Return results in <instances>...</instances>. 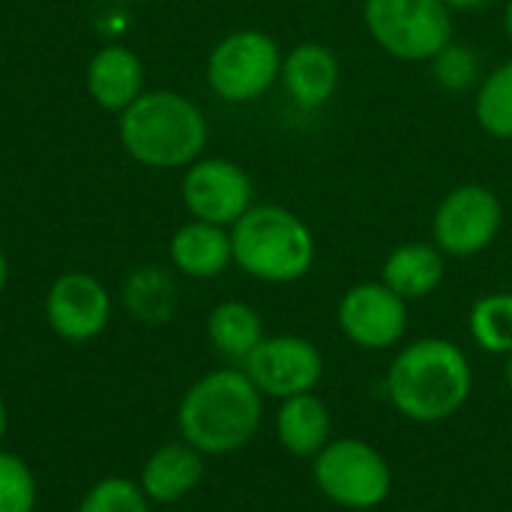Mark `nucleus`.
<instances>
[{"mask_svg":"<svg viewBox=\"0 0 512 512\" xmlns=\"http://www.w3.org/2000/svg\"><path fill=\"white\" fill-rule=\"evenodd\" d=\"M249 381L264 399H291L300 393H315L324 378L321 348L303 336H264L261 345L240 363Z\"/></svg>","mask_w":512,"mask_h":512,"instance_id":"9","label":"nucleus"},{"mask_svg":"<svg viewBox=\"0 0 512 512\" xmlns=\"http://www.w3.org/2000/svg\"><path fill=\"white\" fill-rule=\"evenodd\" d=\"M504 381H507V387L512 390V354L504 357Z\"/></svg>","mask_w":512,"mask_h":512,"instance_id":"30","label":"nucleus"},{"mask_svg":"<svg viewBox=\"0 0 512 512\" xmlns=\"http://www.w3.org/2000/svg\"><path fill=\"white\" fill-rule=\"evenodd\" d=\"M6 282H9V261H6V252L0 249V294L6 291Z\"/></svg>","mask_w":512,"mask_h":512,"instance_id":"27","label":"nucleus"},{"mask_svg":"<svg viewBox=\"0 0 512 512\" xmlns=\"http://www.w3.org/2000/svg\"><path fill=\"white\" fill-rule=\"evenodd\" d=\"M45 321L63 342H90L102 336L111 321V294L90 273H63L45 294Z\"/></svg>","mask_w":512,"mask_h":512,"instance_id":"12","label":"nucleus"},{"mask_svg":"<svg viewBox=\"0 0 512 512\" xmlns=\"http://www.w3.org/2000/svg\"><path fill=\"white\" fill-rule=\"evenodd\" d=\"M6 426H9V414H6V402L0 396V441L6 438Z\"/></svg>","mask_w":512,"mask_h":512,"instance_id":"29","label":"nucleus"},{"mask_svg":"<svg viewBox=\"0 0 512 512\" xmlns=\"http://www.w3.org/2000/svg\"><path fill=\"white\" fill-rule=\"evenodd\" d=\"M309 468L318 492L342 510H375L393 492L390 462L363 438H330Z\"/></svg>","mask_w":512,"mask_h":512,"instance_id":"6","label":"nucleus"},{"mask_svg":"<svg viewBox=\"0 0 512 512\" xmlns=\"http://www.w3.org/2000/svg\"><path fill=\"white\" fill-rule=\"evenodd\" d=\"M288 99L300 111H318L324 108L339 84H342V63L339 54L315 39L297 42L291 51L282 57V75H279Z\"/></svg>","mask_w":512,"mask_h":512,"instance_id":"13","label":"nucleus"},{"mask_svg":"<svg viewBox=\"0 0 512 512\" xmlns=\"http://www.w3.org/2000/svg\"><path fill=\"white\" fill-rule=\"evenodd\" d=\"M453 12H477L483 6H489L492 0H444Z\"/></svg>","mask_w":512,"mask_h":512,"instance_id":"26","label":"nucleus"},{"mask_svg":"<svg viewBox=\"0 0 512 512\" xmlns=\"http://www.w3.org/2000/svg\"><path fill=\"white\" fill-rule=\"evenodd\" d=\"M447 276V255L435 243L411 240L396 246L381 267V282L393 288L402 300L432 297Z\"/></svg>","mask_w":512,"mask_h":512,"instance_id":"17","label":"nucleus"},{"mask_svg":"<svg viewBox=\"0 0 512 512\" xmlns=\"http://www.w3.org/2000/svg\"><path fill=\"white\" fill-rule=\"evenodd\" d=\"M504 33L512 42V0H507V6H504Z\"/></svg>","mask_w":512,"mask_h":512,"instance_id":"28","label":"nucleus"},{"mask_svg":"<svg viewBox=\"0 0 512 512\" xmlns=\"http://www.w3.org/2000/svg\"><path fill=\"white\" fill-rule=\"evenodd\" d=\"M123 150L144 168H189L204 156L210 126L198 102L177 90H144L117 120Z\"/></svg>","mask_w":512,"mask_h":512,"instance_id":"3","label":"nucleus"},{"mask_svg":"<svg viewBox=\"0 0 512 512\" xmlns=\"http://www.w3.org/2000/svg\"><path fill=\"white\" fill-rule=\"evenodd\" d=\"M282 48L264 30H234L207 57L210 90L231 105H249L273 90L282 75Z\"/></svg>","mask_w":512,"mask_h":512,"instance_id":"7","label":"nucleus"},{"mask_svg":"<svg viewBox=\"0 0 512 512\" xmlns=\"http://www.w3.org/2000/svg\"><path fill=\"white\" fill-rule=\"evenodd\" d=\"M228 231L234 264L255 282L291 285L315 267L312 228L282 204H252Z\"/></svg>","mask_w":512,"mask_h":512,"instance_id":"4","label":"nucleus"},{"mask_svg":"<svg viewBox=\"0 0 512 512\" xmlns=\"http://www.w3.org/2000/svg\"><path fill=\"white\" fill-rule=\"evenodd\" d=\"M171 267L189 279H216L234 264L231 231L201 219L183 222L168 243Z\"/></svg>","mask_w":512,"mask_h":512,"instance_id":"16","label":"nucleus"},{"mask_svg":"<svg viewBox=\"0 0 512 512\" xmlns=\"http://www.w3.org/2000/svg\"><path fill=\"white\" fill-rule=\"evenodd\" d=\"M276 438L282 450L294 459H315L333 438L330 408L315 393H300L279 402L276 411Z\"/></svg>","mask_w":512,"mask_h":512,"instance_id":"18","label":"nucleus"},{"mask_svg":"<svg viewBox=\"0 0 512 512\" xmlns=\"http://www.w3.org/2000/svg\"><path fill=\"white\" fill-rule=\"evenodd\" d=\"M363 24L384 54L405 63H429L456 39L444 0H366Z\"/></svg>","mask_w":512,"mask_h":512,"instance_id":"5","label":"nucleus"},{"mask_svg":"<svg viewBox=\"0 0 512 512\" xmlns=\"http://www.w3.org/2000/svg\"><path fill=\"white\" fill-rule=\"evenodd\" d=\"M504 228V204L486 183L450 189L432 216V243L447 258H474L486 252Z\"/></svg>","mask_w":512,"mask_h":512,"instance_id":"8","label":"nucleus"},{"mask_svg":"<svg viewBox=\"0 0 512 512\" xmlns=\"http://www.w3.org/2000/svg\"><path fill=\"white\" fill-rule=\"evenodd\" d=\"M336 324L351 345L363 351H387L408 333V300H402L381 279L357 282L342 294Z\"/></svg>","mask_w":512,"mask_h":512,"instance_id":"11","label":"nucleus"},{"mask_svg":"<svg viewBox=\"0 0 512 512\" xmlns=\"http://www.w3.org/2000/svg\"><path fill=\"white\" fill-rule=\"evenodd\" d=\"M39 504V489L30 465L9 453L0 450V512H36Z\"/></svg>","mask_w":512,"mask_h":512,"instance_id":"25","label":"nucleus"},{"mask_svg":"<svg viewBox=\"0 0 512 512\" xmlns=\"http://www.w3.org/2000/svg\"><path fill=\"white\" fill-rule=\"evenodd\" d=\"M180 198L192 219L231 228L255 204V186L234 159L201 156L183 171Z\"/></svg>","mask_w":512,"mask_h":512,"instance_id":"10","label":"nucleus"},{"mask_svg":"<svg viewBox=\"0 0 512 512\" xmlns=\"http://www.w3.org/2000/svg\"><path fill=\"white\" fill-rule=\"evenodd\" d=\"M84 84L99 108L123 114L144 93V63L126 45L99 48L87 63Z\"/></svg>","mask_w":512,"mask_h":512,"instance_id":"15","label":"nucleus"},{"mask_svg":"<svg viewBox=\"0 0 512 512\" xmlns=\"http://www.w3.org/2000/svg\"><path fill=\"white\" fill-rule=\"evenodd\" d=\"M126 306L138 321L147 324L168 321L177 306V288L171 276L159 267L135 270L126 282Z\"/></svg>","mask_w":512,"mask_h":512,"instance_id":"22","label":"nucleus"},{"mask_svg":"<svg viewBox=\"0 0 512 512\" xmlns=\"http://www.w3.org/2000/svg\"><path fill=\"white\" fill-rule=\"evenodd\" d=\"M387 399L411 423L435 426L456 417L474 390V369L462 345L441 336L408 342L387 369Z\"/></svg>","mask_w":512,"mask_h":512,"instance_id":"1","label":"nucleus"},{"mask_svg":"<svg viewBox=\"0 0 512 512\" xmlns=\"http://www.w3.org/2000/svg\"><path fill=\"white\" fill-rule=\"evenodd\" d=\"M474 120L498 141H512V57L489 69L474 90Z\"/></svg>","mask_w":512,"mask_h":512,"instance_id":"20","label":"nucleus"},{"mask_svg":"<svg viewBox=\"0 0 512 512\" xmlns=\"http://www.w3.org/2000/svg\"><path fill=\"white\" fill-rule=\"evenodd\" d=\"M264 423V396L240 366L198 378L177 405L180 441L204 456L246 450Z\"/></svg>","mask_w":512,"mask_h":512,"instance_id":"2","label":"nucleus"},{"mask_svg":"<svg viewBox=\"0 0 512 512\" xmlns=\"http://www.w3.org/2000/svg\"><path fill=\"white\" fill-rule=\"evenodd\" d=\"M204 453L189 447L186 441L162 444L141 465L138 486L150 504H177L189 498L204 480Z\"/></svg>","mask_w":512,"mask_h":512,"instance_id":"14","label":"nucleus"},{"mask_svg":"<svg viewBox=\"0 0 512 512\" xmlns=\"http://www.w3.org/2000/svg\"><path fill=\"white\" fill-rule=\"evenodd\" d=\"M468 333L492 357L512 354V291L483 294L468 312Z\"/></svg>","mask_w":512,"mask_h":512,"instance_id":"21","label":"nucleus"},{"mask_svg":"<svg viewBox=\"0 0 512 512\" xmlns=\"http://www.w3.org/2000/svg\"><path fill=\"white\" fill-rule=\"evenodd\" d=\"M207 339L231 363H243L264 339V321L255 306L243 300H222L207 315Z\"/></svg>","mask_w":512,"mask_h":512,"instance_id":"19","label":"nucleus"},{"mask_svg":"<svg viewBox=\"0 0 512 512\" xmlns=\"http://www.w3.org/2000/svg\"><path fill=\"white\" fill-rule=\"evenodd\" d=\"M75 512H150V501L141 492L138 480L105 477L84 492Z\"/></svg>","mask_w":512,"mask_h":512,"instance_id":"24","label":"nucleus"},{"mask_svg":"<svg viewBox=\"0 0 512 512\" xmlns=\"http://www.w3.org/2000/svg\"><path fill=\"white\" fill-rule=\"evenodd\" d=\"M432 78L438 87L450 90V93H465V90H477L480 81H483V60L480 54L465 45V42H450L444 51H438L432 60Z\"/></svg>","mask_w":512,"mask_h":512,"instance_id":"23","label":"nucleus"}]
</instances>
